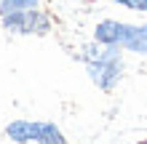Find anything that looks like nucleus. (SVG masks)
<instances>
[{
	"mask_svg": "<svg viewBox=\"0 0 147 144\" xmlns=\"http://www.w3.org/2000/svg\"><path fill=\"white\" fill-rule=\"evenodd\" d=\"M80 62L99 91H112L123 78V56L115 46H105L99 40L86 43L80 48Z\"/></svg>",
	"mask_w": 147,
	"mask_h": 144,
	"instance_id": "obj_1",
	"label": "nucleus"
},
{
	"mask_svg": "<svg viewBox=\"0 0 147 144\" xmlns=\"http://www.w3.org/2000/svg\"><path fill=\"white\" fill-rule=\"evenodd\" d=\"M94 40L105 46H115L120 51L147 56V21L144 24H128L118 19H102L94 27Z\"/></svg>",
	"mask_w": 147,
	"mask_h": 144,
	"instance_id": "obj_2",
	"label": "nucleus"
},
{
	"mask_svg": "<svg viewBox=\"0 0 147 144\" xmlns=\"http://www.w3.org/2000/svg\"><path fill=\"white\" fill-rule=\"evenodd\" d=\"M0 21H3L5 32H11V35H48L54 27L51 16L40 8H27V11L0 16Z\"/></svg>",
	"mask_w": 147,
	"mask_h": 144,
	"instance_id": "obj_3",
	"label": "nucleus"
},
{
	"mask_svg": "<svg viewBox=\"0 0 147 144\" xmlns=\"http://www.w3.org/2000/svg\"><path fill=\"white\" fill-rule=\"evenodd\" d=\"M40 123L43 120H13L5 125V136L13 144H35L40 136Z\"/></svg>",
	"mask_w": 147,
	"mask_h": 144,
	"instance_id": "obj_4",
	"label": "nucleus"
},
{
	"mask_svg": "<svg viewBox=\"0 0 147 144\" xmlns=\"http://www.w3.org/2000/svg\"><path fill=\"white\" fill-rule=\"evenodd\" d=\"M35 144H70V139L62 133V128H59L56 123L43 120V123H40V136H38Z\"/></svg>",
	"mask_w": 147,
	"mask_h": 144,
	"instance_id": "obj_5",
	"label": "nucleus"
},
{
	"mask_svg": "<svg viewBox=\"0 0 147 144\" xmlns=\"http://www.w3.org/2000/svg\"><path fill=\"white\" fill-rule=\"evenodd\" d=\"M38 5H40V0H0V16L27 11V8H38Z\"/></svg>",
	"mask_w": 147,
	"mask_h": 144,
	"instance_id": "obj_6",
	"label": "nucleus"
},
{
	"mask_svg": "<svg viewBox=\"0 0 147 144\" xmlns=\"http://www.w3.org/2000/svg\"><path fill=\"white\" fill-rule=\"evenodd\" d=\"M118 5L131 8V11H147V0H115Z\"/></svg>",
	"mask_w": 147,
	"mask_h": 144,
	"instance_id": "obj_7",
	"label": "nucleus"
},
{
	"mask_svg": "<svg viewBox=\"0 0 147 144\" xmlns=\"http://www.w3.org/2000/svg\"><path fill=\"white\" fill-rule=\"evenodd\" d=\"M142 144H147V139H142Z\"/></svg>",
	"mask_w": 147,
	"mask_h": 144,
	"instance_id": "obj_8",
	"label": "nucleus"
}]
</instances>
